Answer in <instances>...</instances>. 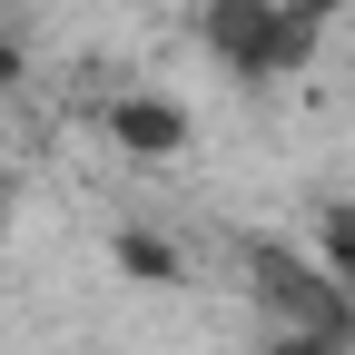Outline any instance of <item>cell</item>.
<instances>
[{
    "mask_svg": "<svg viewBox=\"0 0 355 355\" xmlns=\"http://www.w3.org/2000/svg\"><path fill=\"white\" fill-rule=\"evenodd\" d=\"M109 257H119V277H139V286H178V266H188V247L158 237V227H119Z\"/></svg>",
    "mask_w": 355,
    "mask_h": 355,
    "instance_id": "cell-4",
    "label": "cell"
},
{
    "mask_svg": "<svg viewBox=\"0 0 355 355\" xmlns=\"http://www.w3.org/2000/svg\"><path fill=\"white\" fill-rule=\"evenodd\" d=\"M99 119H109V139L128 158H178V148H188V109H178L168 89H119Z\"/></svg>",
    "mask_w": 355,
    "mask_h": 355,
    "instance_id": "cell-3",
    "label": "cell"
},
{
    "mask_svg": "<svg viewBox=\"0 0 355 355\" xmlns=\"http://www.w3.org/2000/svg\"><path fill=\"white\" fill-rule=\"evenodd\" d=\"M257 355H345V345H326V336H266Z\"/></svg>",
    "mask_w": 355,
    "mask_h": 355,
    "instance_id": "cell-6",
    "label": "cell"
},
{
    "mask_svg": "<svg viewBox=\"0 0 355 355\" xmlns=\"http://www.w3.org/2000/svg\"><path fill=\"white\" fill-rule=\"evenodd\" d=\"M296 10H316V20H336V10H345V0H296Z\"/></svg>",
    "mask_w": 355,
    "mask_h": 355,
    "instance_id": "cell-8",
    "label": "cell"
},
{
    "mask_svg": "<svg viewBox=\"0 0 355 355\" xmlns=\"http://www.w3.org/2000/svg\"><path fill=\"white\" fill-rule=\"evenodd\" d=\"M0 89H20V40H0Z\"/></svg>",
    "mask_w": 355,
    "mask_h": 355,
    "instance_id": "cell-7",
    "label": "cell"
},
{
    "mask_svg": "<svg viewBox=\"0 0 355 355\" xmlns=\"http://www.w3.org/2000/svg\"><path fill=\"white\" fill-rule=\"evenodd\" d=\"M237 266H247V296L266 306V326H277V336L355 345V296H345V286H336L306 247H286V237H247V247H237Z\"/></svg>",
    "mask_w": 355,
    "mask_h": 355,
    "instance_id": "cell-2",
    "label": "cell"
},
{
    "mask_svg": "<svg viewBox=\"0 0 355 355\" xmlns=\"http://www.w3.org/2000/svg\"><path fill=\"white\" fill-rule=\"evenodd\" d=\"M306 257H316L326 277L355 296V198H326V207H316V227H306Z\"/></svg>",
    "mask_w": 355,
    "mask_h": 355,
    "instance_id": "cell-5",
    "label": "cell"
},
{
    "mask_svg": "<svg viewBox=\"0 0 355 355\" xmlns=\"http://www.w3.org/2000/svg\"><path fill=\"white\" fill-rule=\"evenodd\" d=\"M326 20L296 10V0H198V50L237 79H286L316 60Z\"/></svg>",
    "mask_w": 355,
    "mask_h": 355,
    "instance_id": "cell-1",
    "label": "cell"
}]
</instances>
